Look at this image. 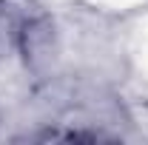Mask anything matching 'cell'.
Masks as SVG:
<instances>
[{
    "mask_svg": "<svg viewBox=\"0 0 148 145\" xmlns=\"http://www.w3.org/2000/svg\"><path fill=\"white\" fill-rule=\"evenodd\" d=\"M17 49L26 57V66H32V68L49 66L51 57H54V29H51V23L43 14L26 17L20 37H17Z\"/></svg>",
    "mask_w": 148,
    "mask_h": 145,
    "instance_id": "cell-1",
    "label": "cell"
},
{
    "mask_svg": "<svg viewBox=\"0 0 148 145\" xmlns=\"http://www.w3.org/2000/svg\"><path fill=\"white\" fill-rule=\"evenodd\" d=\"M29 14H23L12 0H0V57H6L12 49H17L20 29Z\"/></svg>",
    "mask_w": 148,
    "mask_h": 145,
    "instance_id": "cell-2",
    "label": "cell"
}]
</instances>
